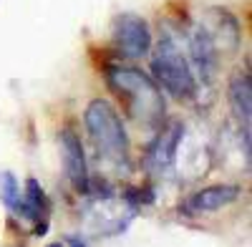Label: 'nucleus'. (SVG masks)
Wrapping results in <instances>:
<instances>
[{
  "instance_id": "nucleus-1",
  "label": "nucleus",
  "mask_w": 252,
  "mask_h": 247,
  "mask_svg": "<svg viewBox=\"0 0 252 247\" xmlns=\"http://www.w3.org/2000/svg\"><path fill=\"white\" fill-rule=\"evenodd\" d=\"M106 81L116 91V96L124 101L131 119L146 124V126H159L164 121L166 104L159 84L152 76H146L144 71L131 66H111L106 71Z\"/></svg>"
},
{
  "instance_id": "nucleus-2",
  "label": "nucleus",
  "mask_w": 252,
  "mask_h": 247,
  "mask_svg": "<svg viewBox=\"0 0 252 247\" xmlns=\"http://www.w3.org/2000/svg\"><path fill=\"white\" fill-rule=\"evenodd\" d=\"M152 73L159 89L179 101H189L197 96V76L189 63V56L182 51L179 40L172 31H164L152 53Z\"/></svg>"
},
{
  "instance_id": "nucleus-3",
  "label": "nucleus",
  "mask_w": 252,
  "mask_h": 247,
  "mask_svg": "<svg viewBox=\"0 0 252 247\" xmlns=\"http://www.w3.org/2000/svg\"><path fill=\"white\" fill-rule=\"evenodd\" d=\"M83 121H86V131L98 156L116 167H126L129 164V136H126L119 111L106 98H94L86 106Z\"/></svg>"
},
{
  "instance_id": "nucleus-4",
  "label": "nucleus",
  "mask_w": 252,
  "mask_h": 247,
  "mask_svg": "<svg viewBox=\"0 0 252 247\" xmlns=\"http://www.w3.org/2000/svg\"><path fill=\"white\" fill-rule=\"evenodd\" d=\"M114 43L126 58H144L154 46L152 28L141 15L124 13L114 20Z\"/></svg>"
},
{
  "instance_id": "nucleus-5",
  "label": "nucleus",
  "mask_w": 252,
  "mask_h": 247,
  "mask_svg": "<svg viewBox=\"0 0 252 247\" xmlns=\"http://www.w3.org/2000/svg\"><path fill=\"white\" fill-rule=\"evenodd\" d=\"M184 136V124L182 121H169L166 126L157 134V139L149 144L146 149V169L154 172V174H164L174 167L177 161V152H179V144Z\"/></svg>"
},
{
  "instance_id": "nucleus-6",
  "label": "nucleus",
  "mask_w": 252,
  "mask_h": 247,
  "mask_svg": "<svg viewBox=\"0 0 252 247\" xmlns=\"http://www.w3.org/2000/svg\"><path fill=\"white\" fill-rule=\"evenodd\" d=\"M58 144L63 156V172H66L68 182L78 192H89V164H86V154H83L81 136L71 126H66L58 134Z\"/></svg>"
},
{
  "instance_id": "nucleus-7",
  "label": "nucleus",
  "mask_w": 252,
  "mask_h": 247,
  "mask_svg": "<svg viewBox=\"0 0 252 247\" xmlns=\"http://www.w3.org/2000/svg\"><path fill=\"white\" fill-rule=\"evenodd\" d=\"M217 46L212 35L207 33V28L202 26V20L192 28L189 33V63H192V71L194 76H199L204 84L215 78V71H217Z\"/></svg>"
},
{
  "instance_id": "nucleus-8",
  "label": "nucleus",
  "mask_w": 252,
  "mask_h": 247,
  "mask_svg": "<svg viewBox=\"0 0 252 247\" xmlns=\"http://www.w3.org/2000/svg\"><path fill=\"white\" fill-rule=\"evenodd\" d=\"M242 194V189L237 184H212V187H204L199 192H194L184 204H182V212L189 217H197L204 212H217L227 204L237 202Z\"/></svg>"
},
{
  "instance_id": "nucleus-9",
  "label": "nucleus",
  "mask_w": 252,
  "mask_h": 247,
  "mask_svg": "<svg viewBox=\"0 0 252 247\" xmlns=\"http://www.w3.org/2000/svg\"><path fill=\"white\" fill-rule=\"evenodd\" d=\"M20 219H28L33 224L35 235H43L48 230V217H51V202L43 192V187L38 184V179H26L23 187V199L15 212Z\"/></svg>"
},
{
  "instance_id": "nucleus-10",
  "label": "nucleus",
  "mask_w": 252,
  "mask_h": 247,
  "mask_svg": "<svg viewBox=\"0 0 252 247\" xmlns=\"http://www.w3.org/2000/svg\"><path fill=\"white\" fill-rule=\"evenodd\" d=\"M229 104L232 111L240 121V131H242V147H245V159H250V131H252V84H250V73H237L229 81Z\"/></svg>"
},
{
  "instance_id": "nucleus-11",
  "label": "nucleus",
  "mask_w": 252,
  "mask_h": 247,
  "mask_svg": "<svg viewBox=\"0 0 252 247\" xmlns=\"http://www.w3.org/2000/svg\"><path fill=\"white\" fill-rule=\"evenodd\" d=\"M0 199H3V204L15 215L18 207H20V199H23V189H20L18 179L10 174V172H3L0 174Z\"/></svg>"
},
{
  "instance_id": "nucleus-12",
  "label": "nucleus",
  "mask_w": 252,
  "mask_h": 247,
  "mask_svg": "<svg viewBox=\"0 0 252 247\" xmlns=\"http://www.w3.org/2000/svg\"><path fill=\"white\" fill-rule=\"evenodd\" d=\"M48 247H86L78 237H68V240H61V242H51Z\"/></svg>"
}]
</instances>
